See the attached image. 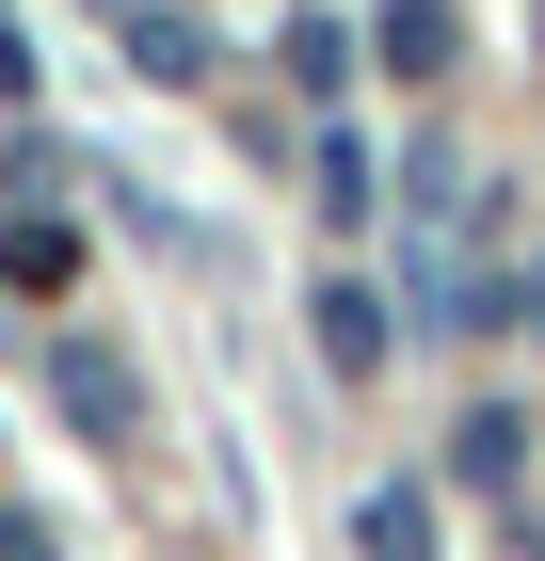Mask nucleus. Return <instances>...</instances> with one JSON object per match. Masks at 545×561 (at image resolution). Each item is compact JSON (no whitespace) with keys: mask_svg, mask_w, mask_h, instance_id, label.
<instances>
[{"mask_svg":"<svg viewBox=\"0 0 545 561\" xmlns=\"http://www.w3.org/2000/svg\"><path fill=\"white\" fill-rule=\"evenodd\" d=\"M48 401H65L81 449H145V369L113 337H48Z\"/></svg>","mask_w":545,"mask_h":561,"instance_id":"obj_1","label":"nucleus"},{"mask_svg":"<svg viewBox=\"0 0 545 561\" xmlns=\"http://www.w3.org/2000/svg\"><path fill=\"white\" fill-rule=\"evenodd\" d=\"M305 321H321V369H337V386H385V353H401V305H385V289L321 273V305H305Z\"/></svg>","mask_w":545,"mask_h":561,"instance_id":"obj_2","label":"nucleus"},{"mask_svg":"<svg viewBox=\"0 0 545 561\" xmlns=\"http://www.w3.org/2000/svg\"><path fill=\"white\" fill-rule=\"evenodd\" d=\"M450 481L465 497H513V481H530V417H513V401H465L450 417Z\"/></svg>","mask_w":545,"mask_h":561,"instance_id":"obj_3","label":"nucleus"},{"mask_svg":"<svg viewBox=\"0 0 545 561\" xmlns=\"http://www.w3.org/2000/svg\"><path fill=\"white\" fill-rule=\"evenodd\" d=\"M305 209H321L337 241H353V225L385 209V161H370V145H353V129H321V145H305Z\"/></svg>","mask_w":545,"mask_h":561,"instance_id":"obj_4","label":"nucleus"},{"mask_svg":"<svg viewBox=\"0 0 545 561\" xmlns=\"http://www.w3.org/2000/svg\"><path fill=\"white\" fill-rule=\"evenodd\" d=\"M0 289H33V305H65V289H81V225H48V209H16V225H0Z\"/></svg>","mask_w":545,"mask_h":561,"instance_id":"obj_5","label":"nucleus"},{"mask_svg":"<svg viewBox=\"0 0 545 561\" xmlns=\"http://www.w3.org/2000/svg\"><path fill=\"white\" fill-rule=\"evenodd\" d=\"M385 65H401V81H450V48H465V16H450V0H385Z\"/></svg>","mask_w":545,"mask_h":561,"instance_id":"obj_6","label":"nucleus"},{"mask_svg":"<svg viewBox=\"0 0 545 561\" xmlns=\"http://www.w3.org/2000/svg\"><path fill=\"white\" fill-rule=\"evenodd\" d=\"M353 546L370 561H433V497L418 481H370V497H353Z\"/></svg>","mask_w":545,"mask_h":561,"instance_id":"obj_7","label":"nucleus"},{"mask_svg":"<svg viewBox=\"0 0 545 561\" xmlns=\"http://www.w3.org/2000/svg\"><path fill=\"white\" fill-rule=\"evenodd\" d=\"M128 65H145V81H209V33L161 16V0H128Z\"/></svg>","mask_w":545,"mask_h":561,"instance_id":"obj_8","label":"nucleus"},{"mask_svg":"<svg viewBox=\"0 0 545 561\" xmlns=\"http://www.w3.org/2000/svg\"><path fill=\"white\" fill-rule=\"evenodd\" d=\"M273 65H289V96H353V33H337V16H289Z\"/></svg>","mask_w":545,"mask_h":561,"instance_id":"obj_9","label":"nucleus"},{"mask_svg":"<svg viewBox=\"0 0 545 561\" xmlns=\"http://www.w3.org/2000/svg\"><path fill=\"white\" fill-rule=\"evenodd\" d=\"M0 561H65V546H48V514H16V497H0Z\"/></svg>","mask_w":545,"mask_h":561,"instance_id":"obj_10","label":"nucleus"},{"mask_svg":"<svg viewBox=\"0 0 545 561\" xmlns=\"http://www.w3.org/2000/svg\"><path fill=\"white\" fill-rule=\"evenodd\" d=\"M0 96H33V33H16V16H0Z\"/></svg>","mask_w":545,"mask_h":561,"instance_id":"obj_11","label":"nucleus"},{"mask_svg":"<svg viewBox=\"0 0 545 561\" xmlns=\"http://www.w3.org/2000/svg\"><path fill=\"white\" fill-rule=\"evenodd\" d=\"M513 321H530V337H545V257H530V273H513Z\"/></svg>","mask_w":545,"mask_h":561,"instance_id":"obj_12","label":"nucleus"},{"mask_svg":"<svg viewBox=\"0 0 545 561\" xmlns=\"http://www.w3.org/2000/svg\"><path fill=\"white\" fill-rule=\"evenodd\" d=\"M96 16H128V0H96Z\"/></svg>","mask_w":545,"mask_h":561,"instance_id":"obj_13","label":"nucleus"}]
</instances>
